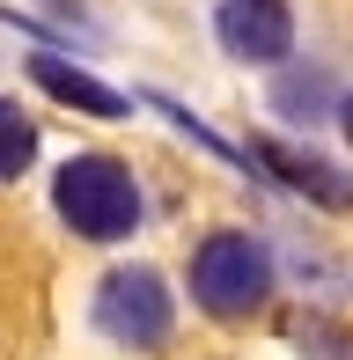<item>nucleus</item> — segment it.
Listing matches in <instances>:
<instances>
[{"label": "nucleus", "mask_w": 353, "mask_h": 360, "mask_svg": "<svg viewBox=\"0 0 353 360\" xmlns=\"http://www.w3.org/2000/svg\"><path fill=\"white\" fill-rule=\"evenodd\" d=\"M191 302H199L206 316H221V323L258 316L272 302V250H265V236H250V228L206 236L199 257H191Z\"/></svg>", "instance_id": "nucleus-1"}, {"label": "nucleus", "mask_w": 353, "mask_h": 360, "mask_svg": "<svg viewBox=\"0 0 353 360\" xmlns=\"http://www.w3.org/2000/svg\"><path fill=\"white\" fill-rule=\"evenodd\" d=\"M52 206L74 221V236L89 243H125L140 228V184L103 155H74L67 169L52 176Z\"/></svg>", "instance_id": "nucleus-2"}, {"label": "nucleus", "mask_w": 353, "mask_h": 360, "mask_svg": "<svg viewBox=\"0 0 353 360\" xmlns=\"http://www.w3.org/2000/svg\"><path fill=\"white\" fill-rule=\"evenodd\" d=\"M169 323H176V294L162 287V272H148V265L110 272L103 294H96V331H103V338H118V346H133V353L162 346V338H169Z\"/></svg>", "instance_id": "nucleus-3"}, {"label": "nucleus", "mask_w": 353, "mask_h": 360, "mask_svg": "<svg viewBox=\"0 0 353 360\" xmlns=\"http://www.w3.org/2000/svg\"><path fill=\"white\" fill-rule=\"evenodd\" d=\"M214 37L243 67H280L295 52V15H287V0H221Z\"/></svg>", "instance_id": "nucleus-4"}, {"label": "nucleus", "mask_w": 353, "mask_h": 360, "mask_svg": "<svg viewBox=\"0 0 353 360\" xmlns=\"http://www.w3.org/2000/svg\"><path fill=\"white\" fill-rule=\"evenodd\" d=\"M30 74H37V89H52L59 103H74V110H96V118H125V96H118V89L89 81L82 67H67V59H52V52H37V59H30Z\"/></svg>", "instance_id": "nucleus-5"}, {"label": "nucleus", "mask_w": 353, "mask_h": 360, "mask_svg": "<svg viewBox=\"0 0 353 360\" xmlns=\"http://www.w3.org/2000/svg\"><path fill=\"white\" fill-rule=\"evenodd\" d=\"M30 155H37V125L0 96V184H15V176L30 169Z\"/></svg>", "instance_id": "nucleus-6"}, {"label": "nucleus", "mask_w": 353, "mask_h": 360, "mask_svg": "<svg viewBox=\"0 0 353 360\" xmlns=\"http://www.w3.org/2000/svg\"><path fill=\"white\" fill-rule=\"evenodd\" d=\"M272 103H280L287 118H324V103H331V81H324V74H287L280 89H272Z\"/></svg>", "instance_id": "nucleus-7"}, {"label": "nucleus", "mask_w": 353, "mask_h": 360, "mask_svg": "<svg viewBox=\"0 0 353 360\" xmlns=\"http://www.w3.org/2000/svg\"><path fill=\"white\" fill-rule=\"evenodd\" d=\"M339 125H346V140H353V96H346V103H339Z\"/></svg>", "instance_id": "nucleus-8"}]
</instances>
